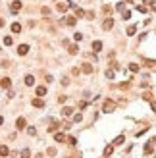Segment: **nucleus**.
<instances>
[{"mask_svg": "<svg viewBox=\"0 0 156 158\" xmlns=\"http://www.w3.org/2000/svg\"><path fill=\"white\" fill-rule=\"evenodd\" d=\"M41 12H42V14H45V16H48V14H50V8H46V6H45V8H42V10H41Z\"/></svg>", "mask_w": 156, "mask_h": 158, "instance_id": "58836bf2", "label": "nucleus"}, {"mask_svg": "<svg viewBox=\"0 0 156 158\" xmlns=\"http://www.w3.org/2000/svg\"><path fill=\"white\" fill-rule=\"evenodd\" d=\"M31 104L35 106V108H45V100H42V98L39 96V98H33V102H31Z\"/></svg>", "mask_w": 156, "mask_h": 158, "instance_id": "20e7f679", "label": "nucleus"}, {"mask_svg": "<svg viewBox=\"0 0 156 158\" xmlns=\"http://www.w3.org/2000/svg\"><path fill=\"white\" fill-rule=\"evenodd\" d=\"M152 143H156V137H154V139H152Z\"/></svg>", "mask_w": 156, "mask_h": 158, "instance_id": "de8ad7c7", "label": "nucleus"}, {"mask_svg": "<svg viewBox=\"0 0 156 158\" xmlns=\"http://www.w3.org/2000/svg\"><path fill=\"white\" fill-rule=\"evenodd\" d=\"M27 133H29V135H37V129H35V127H27Z\"/></svg>", "mask_w": 156, "mask_h": 158, "instance_id": "473e14b6", "label": "nucleus"}, {"mask_svg": "<svg viewBox=\"0 0 156 158\" xmlns=\"http://www.w3.org/2000/svg\"><path fill=\"white\" fill-rule=\"evenodd\" d=\"M116 10H118V12H123V2H120V4H116Z\"/></svg>", "mask_w": 156, "mask_h": 158, "instance_id": "c9c22d12", "label": "nucleus"}, {"mask_svg": "<svg viewBox=\"0 0 156 158\" xmlns=\"http://www.w3.org/2000/svg\"><path fill=\"white\" fill-rule=\"evenodd\" d=\"M112 152H114V145H108L104 149V156H112Z\"/></svg>", "mask_w": 156, "mask_h": 158, "instance_id": "f8f14e48", "label": "nucleus"}, {"mask_svg": "<svg viewBox=\"0 0 156 158\" xmlns=\"http://www.w3.org/2000/svg\"><path fill=\"white\" fill-rule=\"evenodd\" d=\"M58 127H60V123L56 121V123H52V125H48V131H50V133H56V131H58Z\"/></svg>", "mask_w": 156, "mask_h": 158, "instance_id": "dca6fc26", "label": "nucleus"}, {"mask_svg": "<svg viewBox=\"0 0 156 158\" xmlns=\"http://www.w3.org/2000/svg\"><path fill=\"white\" fill-rule=\"evenodd\" d=\"M129 70L133 71V73H137L139 71V66H137V64H129Z\"/></svg>", "mask_w": 156, "mask_h": 158, "instance_id": "a878e982", "label": "nucleus"}, {"mask_svg": "<svg viewBox=\"0 0 156 158\" xmlns=\"http://www.w3.org/2000/svg\"><path fill=\"white\" fill-rule=\"evenodd\" d=\"M83 39V33H75V41H81Z\"/></svg>", "mask_w": 156, "mask_h": 158, "instance_id": "79ce46f5", "label": "nucleus"}, {"mask_svg": "<svg viewBox=\"0 0 156 158\" xmlns=\"http://www.w3.org/2000/svg\"><path fill=\"white\" fill-rule=\"evenodd\" d=\"M106 77H108V79H114V71L108 70V71H106Z\"/></svg>", "mask_w": 156, "mask_h": 158, "instance_id": "4c0bfd02", "label": "nucleus"}, {"mask_svg": "<svg viewBox=\"0 0 156 158\" xmlns=\"http://www.w3.org/2000/svg\"><path fill=\"white\" fill-rule=\"evenodd\" d=\"M37 95H39V96L42 98V96L46 95V87H37Z\"/></svg>", "mask_w": 156, "mask_h": 158, "instance_id": "4468645a", "label": "nucleus"}, {"mask_svg": "<svg viewBox=\"0 0 156 158\" xmlns=\"http://www.w3.org/2000/svg\"><path fill=\"white\" fill-rule=\"evenodd\" d=\"M129 87H131L129 81H125V83H121V85H120V89H123V91H125V89H129Z\"/></svg>", "mask_w": 156, "mask_h": 158, "instance_id": "2f4dec72", "label": "nucleus"}, {"mask_svg": "<svg viewBox=\"0 0 156 158\" xmlns=\"http://www.w3.org/2000/svg\"><path fill=\"white\" fill-rule=\"evenodd\" d=\"M145 152H147V154H150V152H152V145H150V143H147V145H145Z\"/></svg>", "mask_w": 156, "mask_h": 158, "instance_id": "cd10ccee", "label": "nucleus"}, {"mask_svg": "<svg viewBox=\"0 0 156 158\" xmlns=\"http://www.w3.org/2000/svg\"><path fill=\"white\" fill-rule=\"evenodd\" d=\"M116 106H118V104H116L114 100H104V104H102V110H104V112H114Z\"/></svg>", "mask_w": 156, "mask_h": 158, "instance_id": "f257e3e1", "label": "nucleus"}, {"mask_svg": "<svg viewBox=\"0 0 156 158\" xmlns=\"http://www.w3.org/2000/svg\"><path fill=\"white\" fill-rule=\"evenodd\" d=\"M81 70H83V73H91L92 71V66H91V64H83V66H81Z\"/></svg>", "mask_w": 156, "mask_h": 158, "instance_id": "9b49d317", "label": "nucleus"}, {"mask_svg": "<svg viewBox=\"0 0 156 158\" xmlns=\"http://www.w3.org/2000/svg\"><path fill=\"white\" fill-rule=\"evenodd\" d=\"M0 85H2V89H10V85H12V81H10V77H2V81H0Z\"/></svg>", "mask_w": 156, "mask_h": 158, "instance_id": "6e6552de", "label": "nucleus"}, {"mask_svg": "<svg viewBox=\"0 0 156 158\" xmlns=\"http://www.w3.org/2000/svg\"><path fill=\"white\" fill-rule=\"evenodd\" d=\"M143 98L145 100H152V95H150V93H143Z\"/></svg>", "mask_w": 156, "mask_h": 158, "instance_id": "72a5a7b5", "label": "nucleus"}, {"mask_svg": "<svg viewBox=\"0 0 156 158\" xmlns=\"http://www.w3.org/2000/svg\"><path fill=\"white\" fill-rule=\"evenodd\" d=\"M58 12H66V10H67V4H64V2H60V4H58Z\"/></svg>", "mask_w": 156, "mask_h": 158, "instance_id": "412c9836", "label": "nucleus"}, {"mask_svg": "<svg viewBox=\"0 0 156 158\" xmlns=\"http://www.w3.org/2000/svg\"><path fill=\"white\" fill-rule=\"evenodd\" d=\"M21 158H31V150H29V149H23V150H21Z\"/></svg>", "mask_w": 156, "mask_h": 158, "instance_id": "aec40b11", "label": "nucleus"}, {"mask_svg": "<svg viewBox=\"0 0 156 158\" xmlns=\"http://www.w3.org/2000/svg\"><path fill=\"white\" fill-rule=\"evenodd\" d=\"M137 10H139L141 14H147V6H137Z\"/></svg>", "mask_w": 156, "mask_h": 158, "instance_id": "e433bc0d", "label": "nucleus"}, {"mask_svg": "<svg viewBox=\"0 0 156 158\" xmlns=\"http://www.w3.org/2000/svg\"><path fill=\"white\" fill-rule=\"evenodd\" d=\"M62 127H64V129H70V127H71V121H64V125H62Z\"/></svg>", "mask_w": 156, "mask_h": 158, "instance_id": "ea45409f", "label": "nucleus"}, {"mask_svg": "<svg viewBox=\"0 0 156 158\" xmlns=\"http://www.w3.org/2000/svg\"><path fill=\"white\" fill-rule=\"evenodd\" d=\"M92 50H95V52H100V50H102V42H100V41H95V42H92Z\"/></svg>", "mask_w": 156, "mask_h": 158, "instance_id": "9d476101", "label": "nucleus"}, {"mask_svg": "<svg viewBox=\"0 0 156 158\" xmlns=\"http://www.w3.org/2000/svg\"><path fill=\"white\" fill-rule=\"evenodd\" d=\"M75 21H77V19H75L73 16H71V17H67V19H64V23H66V25H71V27L75 25Z\"/></svg>", "mask_w": 156, "mask_h": 158, "instance_id": "ddd939ff", "label": "nucleus"}, {"mask_svg": "<svg viewBox=\"0 0 156 158\" xmlns=\"http://www.w3.org/2000/svg\"><path fill=\"white\" fill-rule=\"evenodd\" d=\"M121 16H123V19H129V17H131V12H127V10H123V12H121Z\"/></svg>", "mask_w": 156, "mask_h": 158, "instance_id": "c756f323", "label": "nucleus"}, {"mask_svg": "<svg viewBox=\"0 0 156 158\" xmlns=\"http://www.w3.org/2000/svg\"><path fill=\"white\" fill-rule=\"evenodd\" d=\"M102 12H104V14H106V16H108V14L112 12V8H110V6H102Z\"/></svg>", "mask_w": 156, "mask_h": 158, "instance_id": "f704fd0d", "label": "nucleus"}, {"mask_svg": "<svg viewBox=\"0 0 156 158\" xmlns=\"http://www.w3.org/2000/svg\"><path fill=\"white\" fill-rule=\"evenodd\" d=\"M123 2H133V0H123Z\"/></svg>", "mask_w": 156, "mask_h": 158, "instance_id": "49530a36", "label": "nucleus"}, {"mask_svg": "<svg viewBox=\"0 0 156 158\" xmlns=\"http://www.w3.org/2000/svg\"><path fill=\"white\" fill-rule=\"evenodd\" d=\"M25 125H27V123H25V118H17V121H16V127H17V129H25Z\"/></svg>", "mask_w": 156, "mask_h": 158, "instance_id": "423d86ee", "label": "nucleus"}, {"mask_svg": "<svg viewBox=\"0 0 156 158\" xmlns=\"http://www.w3.org/2000/svg\"><path fill=\"white\" fill-rule=\"evenodd\" d=\"M67 50H70V54H77V52H79V46H77V44H71Z\"/></svg>", "mask_w": 156, "mask_h": 158, "instance_id": "a211bd4d", "label": "nucleus"}, {"mask_svg": "<svg viewBox=\"0 0 156 158\" xmlns=\"http://www.w3.org/2000/svg\"><path fill=\"white\" fill-rule=\"evenodd\" d=\"M112 27H114V19H112V17H106L104 23H102V29H104V31H110Z\"/></svg>", "mask_w": 156, "mask_h": 158, "instance_id": "7ed1b4c3", "label": "nucleus"}, {"mask_svg": "<svg viewBox=\"0 0 156 158\" xmlns=\"http://www.w3.org/2000/svg\"><path fill=\"white\" fill-rule=\"evenodd\" d=\"M75 16H77V17H83V16H85V10L77 8V10H75Z\"/></svg>", "mask_w": 156, "mask_h": 158, "instance_id": "393cba45", "label": "nucleus"}, {"mask_svg": "<svg viewBox=\"0 0 156 158\" xmlns=\"http://www.w3.org/2000/svg\"><path fill=\"white\" fill-rule=\"evenodd\" d=\"M123 141H125V137H123V135H120L118 139L114 141V145H116V147H118V145H123Z\"/></svg>", "mask_w": 156, "mask_h": 158, "instance_id": "4be33fe9", "label": "nucleus"}, {"mask_svg": "<svg viewBox=\"0 0 156 158\" xmlns=\"http://www.w3.org/2000/svg\"><path fill=\"white\" fill-rule=\"evenodd\" d=\"M62 85H64V87H66V85H70V79L64 77V79H62Z\"/></svg>", "mask_w": 156, "mask_h": 158, "instance_id": "a19ab883", "label": "nucleus"}, {"mask_svg": "<svg viewBox=\"0 0 156 158\" xmlns=\"http://www.w3.org/2000/svg\"><path fill=\"white\" fill-rule=\"evenodd\" d=\"M2 123H4V118H2V116H0V125H2Z\"/></svg>", "mask_w": 156, "mask_h": 158, "instance_id": "a18cd8bd", "label": "nucleus"}, {"mask_svg": "<svg viewBox=\"0 0 156 158\" xmlns=\"http://www.w3.org/2000/svg\"><path fill=\"white\" fill-rule=\"evenodd\" d=\"M10 154V149L6 145H0V156H8Z\"/></svg>", "mask_w": 156, "mask_h": 158, "instance_id": "1a4fd4ad", "label": "nucleus"}, {"mask_svg": "<svg viewBox=\"0 0 156 158\" xmlns=\"http://www.w3.org/2000/svg\"><path fill=\"white\" fill-rule=\"evenodd\" d=\"M33 83H35V77H33V75H25V85L31 87Z\"/></svg>", "mask_w": 156, "mask_h": 158, "instance_id": "f3484780", "label": "nucleus"}, {"mask_svg": "<svg viewBox=\"0 0 156 158\" xmlns=\"http://www.w3.org/2000/svg\"><path fill=\"white\" fill-rule=\"evenodd\" d=\"M81 120H83V116H81V114H75V116H73V123H79Z\"/></svg>", "mask_w": 156, "mask_h": 158, "instance_id": "c85d7f7f", "label": "nucleus"}, {"mask_svg": "<svg viewBox=\"0 0 156 158\" xmlns=\"http://www.w3.org/2000/svg\"><path fill=\"white\" fill-rule=\"evenodd\" d=\"M21 6H23V4L19 2V0H14V2H12V6H10V12H12V14H17L19 10H21Z\"/></svg>", "mask_w": 156, "mask_h": 158, "instance_id": "f03ea898", "label": "nucleus"}, {"mask_svg": "<svg viewBox=\"0 0 156 158\" xmlns=\"http://www.w3.org/2000/svg\"><path fill=\"white\" fill-rule=\"evenodd\" d=\"M150 108H152V112H156V100L150 102Z\"/></svg>", "mask_w": 156, "mask_h": 158, "instance_id": "c03bdc74", "label": "nucleus"}, {"mask_svg": "<svg viewBox=\"0 0 156 158\" xmlns=\"http://www.w3.org/2000/svg\"><path fill=\"white\" fill-rule=\"evenodd\" d=\"M66 141H67V143H70V145H71V147H75V145H77V139H75V137H67V139H66Z\"/></svg>", "mask_w": 156, "mask_h": 158, "instance_id": "b1692460", "label": "nucleus"}, {"mask_svg": "<svg viewBox=\"0 0 156 158\" xmlns=\"http://www.w3.org/2000/svg\"><path fill=\"white\" fill-rule=\"evenodd\" d=\"M27 52H29V46H27V44H19V48H17V54H19V56H25Z\"/></svg>", "mask_w": 156, "mask_h": 158, "instance_id": "39448f33", "label": "nucleus"}, {"mask_svg": "<svg viewBox=\"0 0 156 158\" xmlns=\"http://www.w3.org/2000/svg\"><path fill=\"white\" fill-rule=\"evenodd\" d=\"M54 139H56L58 143H64V141H66V135H64V133H56Z\"/></svg>", "mask_w": 156, "mask_h": 158, "instance_id": "2eb2a0df", "label": "nucleus"}, {"mask_svg": "<svg viewBox=\"0 0 156 158\" xmlns=\"http://www.w3.org/2000/svg\"><path fill=\"white\" fill-rule=\"evenodd\" d=\"M12 31L14 33H19V31H21V25H19V23H12Z\"/></svg>", "mask_w": 156, "mask_h": 158, "instance_id": "5701e85b", "label": "nucleus"}, {"mask_svg": "<svg viewBox=\"0 0 156 158\" xmlns=\"http://www.w3.org/2000/svg\"><path fill=\"white\" fill-rule=\"evenodd\" d=\"M154 4V0H145V6H152Z\"/></svg>", "mask_w": 156, "mask_h": 158, "instance_id": "37998d69", "label": "nucleus"}, {"mask_svg": "<svg viewBox=\"0 0 156 158\" xmlns=\"http://www.w3.org/2000/svg\"><path fill=\"white\" fill-rule=\"evenodd\" d=\"M71 114H73V108H70V106H64V108H62V116H64V118L71 116Z\"/></svg>", "mask_w": 156, "mask_h": 158, "instance_id": "0eeeda50", "label": "nucleus"}, {"mask_svg": "<svg viewBox=\"0 0 156 158\" xmlns=\"http://www.w3.org/2000/svg\"><path fill=\"white\" fill-rule=\"evenodd\" d=\"M46 154L48 156H56V149H54V147H50V149L46 150Z\"/></svg>", "mask_w": 156, "mask_h": 158, "instance_id": "bb28decb", "label": "nucleus"}, {"mask_svg": "<svg viewBox=\"0 0 156 158\" xmlns=\"http://www.w3.org/2000/svg\"><path fill=\"white\" fill-rule=\"evenodd\" d=\"M135 33H137V27H135V25H131V27H127V35H129V37H133Z\"/></svg>", "mask_w": 156, "mask_h": 158, "instance_id": "6ab92c4d", "label": "nucleus"}, {"mask_svg": "<svg viewBox=\"0 0 156 158\" xmlns=\"http://www.w3.org/2000/svg\"><path fill=\"white\" fill-rule=\"evenodd\" d=\"M12 42H14V41H12V37H4V44H6V46H10Z\"/></svg>", "mask_w": 156, "mask_h": 158, "instance_id": "7c9ffc66", "label": "nucleus"}]
</instances>
